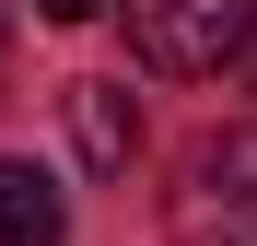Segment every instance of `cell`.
I'll return each instance as SVG.
<instances>
[{
	"label": "cell",
	"mask_w": 257,
	"mask_h": 246,
	"mask_svg": "<svg viewBox=\"0 0 257 246\" xmlns=\"http://www.w3.org/2000/svg\"><path fill=\"white\" fill-rule=\"evenodd\" d=\"M164 234H176V246H257V117H245V129H199L176 152Z\"/></svg>",
	"instance_id": "obj_1"
},
{
	"label": "cell",
	"mask_w": 257,
	"mask_h": 246,
	"mask_svg": "<svg viewBox=\"0 0 257 246\" xmlns=\"http://www.w3.org/2000/svg\"><path fill=\"white\" fill-rule=\"evenodd\" d=\"M117 12H128V47L152 70H176V82L257 47V0H117Z\"/></svg>",
	"instance_id": "obj_2"
},
{
	"label": "cell",
	"mask_w": 257,
	"mask_h": 246,
	"mask_svg": "<svg viewBox=\"0 0 257 246\" xmlns=\"http://www.w3.org/2000/svg\"><path fill=\"white\" fill-rule=\"evenodd\" d=\"M70 141L94 176H128V152H141V106H128V82H70Z\"/></svg>",
	"instance_id": "obj_3"
},
{
	"label": "cell",
	"mask_w": 257,
	"mask_h": 246,
	"mask_svg": "<svg viewBox=\"0 0 257 246\" xmlns=\"http://www.w3.org/2000/svg\"><path fill=\"white\" fill-rule=\"evenodd\" d=\"M0 246H70V211L35 164H0Z\"/></svg>",
	"instance_id": "obj_4"
},
{
	"label": "cell",
	"mask_w": 257,
	"mask_h": 246,
	"mask_svg": "<svg viewBox=\"0 0 257 246\" xmlns=\"http://www.w3.org/2000/svg\"><path fill=\"white\" fill-rule=\"evenodd\" d=\"M35 12H47V24H94L105 0H35Z\"/></svg>",
	"instance_id": "obj_5"
}]
</instances>
